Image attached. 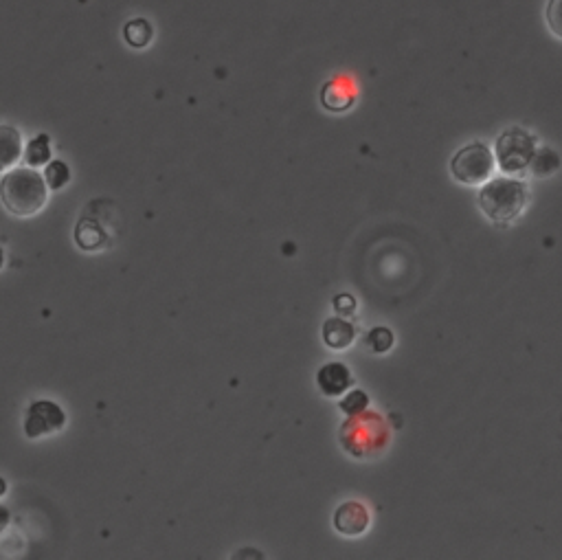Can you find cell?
<instances>
[{"label":"cell","mask_w":562,"mask_h":560,"mask_svg":"<svg viewBox=\"0 0 562 560\" xmlns=\"http://www.w3.org/2000/svg\"><path fill=\"white\" fill-rule=\"evenodd\" d=\"M0 200L16 218L36 216L49 203V187L44 176L31 167L9 170L0 181Z\"/></svg>","instance_id":"obj_1"},{"label":"cell","mask_w":562,"mask_h":560,"mask_svg":"<svg viewBox=\"0 0 562 560\" xmlns=\"http://www.w3.org/2000/svg\"><path fill=\"white\" fill-rule=\"evenodd\" d=\"M527 200H530V194H527L523 181H516V178H494V181L483 183L477 196V205L486 214V218L497 224H505L523 214Z\"/></svg>","instance_id":"obj_2"},{"label":"cell","mask_w":562,"mask_h":560,"mask_svg":"<svg viewBox=\"0 0 562 560\" xmlns=\"http://www.w3.org/2000/svg\"><path fill=\"white\" fill-rule=\"evenodd\" d=\"M494 170V156L488 145L470 143L459 150L451 161V172L455 181L464 185H483L490 181Z\"/></svg>","instance_id":"obj_3"},{"label":"cell","mask_w":562,"mask_h":560,"mask_svg":"<svg viewBox=\"0 0 562 560\" xmlns=\"http://www.w3.org/2000/svg\"><path fill=\"white\" fill-rule=\"evenodd\" d=\"M536 154V141L525 130H508L497 141V156L503 172L519 174L532 163Z\"/></svg>","instance_id":"obj_4"},{"label":"cell","mask_w":562,"mask_h":560,"mask_svg":"<svg viewBox=\"0 0 562 560\" xmlns=\"http://www.w3.org/2000/svg\"><path fill=\"white\" fill-rule=\"evenodd\" d=\"M66 427V413L53 400H33L25 411V422L22 429L29 440H40L47 435L60 433Z\"/></svg>","instance_id":"obj_5"},{"label":"cell","mask_w":562,"mask_h":560,"mask_svg":"<svg viewBox=\"0 0 562 560\" xmlns=\"http://www.w3.org/2000/svg\"><path fill=\"white\" fill-rule=\"evenodd\" d=\"M369 512L358 501H345L334 512V528L343 536H361L369 528Z\"/></svg>","instance_id":"obj_6"},{"label":"cell","mask_w":562,"mask_h":560,"mask_svg":"<svg viewBox=\"0 0 562 560\" xmlns=\"http://www.w3.org/2000/svg\"><path fill=\"white\" fill-rule=\"evenodd\" d=\"M75 242L82 251L97 253V251L106 249V246L110 244V238H108V231L104 229V224L97 222L91 216H84V218H80V222H77V227H75Z\"/></svg>","instance_id":"obj_7"},{"label":"cell","mask_w":562,"mask_h":560,"mask_svg":"<svg viewBox=\"0 0 562 560\" xmlns=\"http://www.w3.org/2000/svg\"><path fill=\"white\" fill-rule=\"evenodd\" d=\"M317 383H319V387H321V391H323L325 396H341V394H345L347 389L352 387L354 378L350 374V369H347L345 365L330 363V365H325L321 372H319Z\"/></svg>","instance_id":"obj_8"},{"label":"cell","mask_w":562,"mask_h":560,"mask_svg":"<svg viewBox=\"0 0 562 560\" xmlns=\"http://www.w3.org/2000/svg\"><path fill=\"white\" fill-rule=\"evenodd\" d=\"M22 156V137L14 126H0V172H9Z\"/></svg>","instance_id":"obj_9"},{"label":"cell","mask_w":562,"mask_h":560,"mask_svg":"<svg viewBox=\"0 0 562 560\" xmlns=\"http://www.w3.org/2000/svg\"><path fill=\"white\" fill-rule=\"evenodd\" d=\"M354 339H356V332L350 321L345 319L325 321L323 341L328 343L332 350H345V347H350L354 343Z\"/></svg>","instance_id":"obj_10"},{"label":"cell","mask_w":562,"mask_h":560,"mask_svg":"<svg viewBox=\"0 0 562 560\" xmlns=\"http://www.w3.org/2000/svg\"><path fill=\"white\" fill-rule=\"evenodd\" d=\"M123 40H126L132 49H145L150 47L154 40V27L150 20L145 18H132L123 27Z\"/></svg>","instance_id":"obj_11"},{"label":"cell","mask_w":562,"mask_h":560,"mask_svg":"<svg viewBox=\"0 0 562 560\" xmlns=\"http://www.w3.org/2000/svg\"><path fill=\"white\" fill-rule=\"evenodd\" d=\"M25 161L29 167H42L51 161V139L49 134H38L27 143Z\"/></svg>","instance_id":"obj_12"},{"label":"cell","mask_w":562,"mask_h":560,"mask_svg":"<svg viewBox=\"0 0 562 560\" xmlns=\"http://www.w3.org/2000/svg\"><path fill=\"white\" fill-rule=\"evenodd\" d=\"M44 181H47V187L53 189V192H60L71 181L69 165L64 161H49L47 167H44Z\"/></svg>","instance_id":"obj_13"},{"label":"cell","mask_w":562,"mask_h":560,"mask_svg":"<svg viewBox=\"0 0 562 560\" xmlns=\"http://www.w3.org/2000/svg\"><path fill=\"white\" fill-rule=\"evenodd\" d=\"M545 20L549 31L562 40V0H549L545 9Z\"/></svg>","instance_id":"obj_14"},{"label":"cell","mask_w":562,"mask_h":560,"mask_svg":"<svg viewBox=\"0 0 562 560\" xmlns=\"http://www.w3.org/2000/svg\"><path fill=\"white\" fill-rule=\"evenodd\" d=\"M9 521H11V514H9V510H7L5 506H0V534H3V532L7 530Z\"/></svg>","instance_id":"obj_15"},{"label":"cell","mask_w":562,"mask_h":560,"mask_svg":"<svg viewBox=\"0 0 562 560\" xmlns=\"http://www.w3.org/2000/svg\"><path fill=\"white\" fill-rule=\"evenodd\" d=\"M5 492H7V481H5L3 477H0V497H3Z\"/></svg>","instance_id":"obj_16"},{"label":"cell","mask_w":562,"mask_h":560,"mask_svg":"<svg viewBox=\"0 0 562 560\" xmlns=\"http://www.w3.org/2000/svg\"><path fill=\"white\" fill-rule=\"evenodd\" d=\"M5 266V251H3V246H0V268Z\"/></svg>","instance_id":"obj_17"}]
</instances>
